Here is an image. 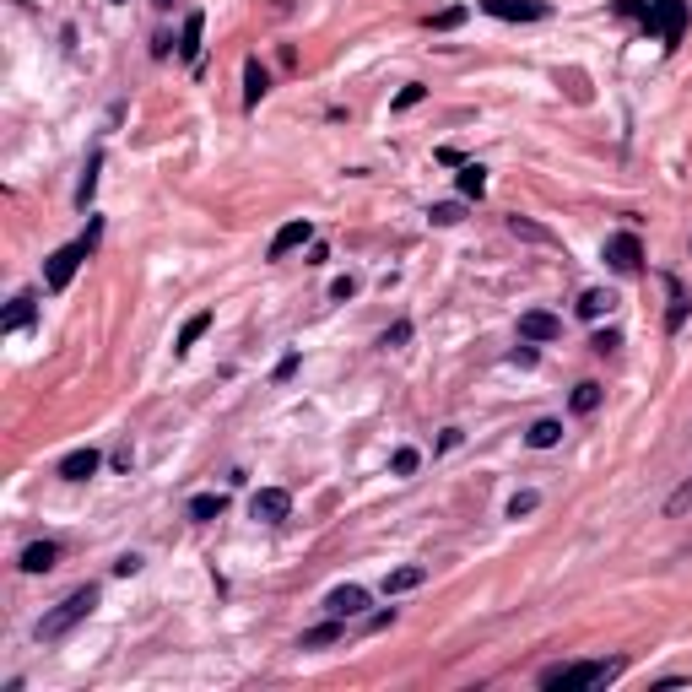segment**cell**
<instances>
[{
	"instance_id": "1",
	"label": "cell",
	"mask_w": 692,
	"mask_h": 692,
	"mask_svg": "<svg viewBox=\"0 0 692 692\" xmlns=\"http://www.w3.org/2000/svg\"><path fill=\"white\" fill-rule=\"evenodd\" d=\"M628 671V660H568V665H547L541 671V687L547 692H590V687H606V682H617V676Z\"/></svg>"
},
{
	"instance_id": "2",
	"label": "cell",
	"mask_w": 692,
	"mask_h": 692,
	"mask_svg": "<svg viewBox=\"0 0 692 692\" xmlns=\"http://www.w3.org/2000/svg\"><path fill=\"white\" fill-rule=\"evenodd\" d=\"M92 611H98V584H82V590H71L55 611H44V617H38L33 638H38V644H60V638L71 633L76 622H87Z\"/></svg>"
},
{
	"instance_id": "3",
	"label": "cell",
	"mask_w": 692,
	"mask_h": 692,
	"mask_svg": "<svg viewBox=\"0 0 692 692\" xmlns=\"http://www.w3.org/2000/svg\"><path fill=\"white\" fill-rule=\"evenodd\" d=\"M622 11L644 22L665 49L682 44V33H687V0H622Z\"/></svg>"
},
{
	"instance_id": "4",
	"label": "cell",
	"mask_w": 692,
	"mask_h": 692,
	"mask_svg": "<svg viewBox=\"0 0 692 692\" xmlns=\"http://www.w3.org/2000/svg\"><path fill=\"white\" fill-rule=\"evenodd\" d=\"M92 244H98V222L87 228V238H76V244H65V249H55V255L44 260V287H49V292H65V287H71V276L82 271V260L92 255Z\"/></svg>"
},
{
	"instance_id": "5",
	"label": "cell",
	"mask_w": 692,
	"mask_h": 692,
	"mask_svg": "<svg viewBox=\"0 0 692 692\" xmlns=\"http://www.w3.org/2000/svg\"><path fill=\"white\" fill-rule=\"evenodd\" d=\"M601 260L617 276H638V271H644V244H638V233H611L601 244Z\"/></svg>"
},
{
	"instance_id": "6",
	"label": "cell",
	"mask_w": 692,
	"mask_h": 692,
	"mask_svg": "<svg viewBox=\"0 0 692 692\" xmlns=\"http://www.w3.org/2000/svg\"><path fill=\"white\" fill-rule=\"evenodd\" d=\"M476 6L498 22H541L547 17V0H476Z\"/></svg>"
},
{
	"instance_id": "7",
	"label": "cell",
	"mask_w": 692,
	"mask_h": 692,
	"mask_svg": "<svg viewBox=\"0 0 692 692\" xmlns=\"http://www.w3.org/2000/svg\"><path fill=\"white\" fill-rule=\"evenodd\" d=\"M363 611H368V590H363V584H336V590L325 595V617L352 622V617H363Z\"/></svg>"
},
{
	"instance_id": "8",
	"label": "cell",
	"mask_w": 692,
	"mask_h": 692,
	"mask_svg": "<svg viewBox=\"0 0 692 692\" xmlns=\"http://www.w3.org/2000/svg\"><path fill=\"white\" fill-rule=\"evenodd\" d=\"M249 514L265 519V525H282V519L292 514V492L287 487H260L255 498H249Z\"/></svg>"
},
{
	"instance_id": "9",
	"label": "cell",
	"mask_w": 692,
	"mask_h": 692,
	"mask_svg": "<svg viewBox=\"0 0 692 692\" xmlns=\"http://www.w3.org/2000/svg\"><path fill=\"white\" fill-rule=\"evenodd\" d=\"M303 244H314V222H287V228H276V238H271V249L265 255L271 260H282V255H292V249H303Z\"/></svg>"
},
{
	"instance_id": "10",
	"label": "cell",
	"mask_w": 692,
	"mask_h": 692,
	"mask_svg": "<svg viewBox=\"0 0 692 692\" xmlns=\"http://www.w3.org/2000/svg\"><path fill=\"white\" fill-rule=\"evenodd\" d=\"M519 336L525 341H557L563 336V319L547 314V309H530V314H519Z\"/></svg>"
},
{
	"instance_id": "11",
	"label": "cell",
	"mask_w": 692,
	"mask_h": 692,
	"mask_svg": "<svg viewBox=\"0 0 692 692\" xmlns=\"http://www.w3.org/2000/svg\"><path fill=\"white\" fill-rule=\"evenodd\" d=\"M33 319H38V298H33V292H17V298H11V309L0 314V330L11 336V330H28Z\"/></svg>"
},
{
	"instance_id": "12",
	"label": "cell",
	"mask_w": 692,
	"mask_h": 692,
	"mask_svg": "<svg viewBox=\"0 0 692 692\" xmlns=\"http://www.w3.org/2000/svg\"><path fill=\"white\" fill-rule=\"evenodd\" d=\"M201 33H206V17H201V11H190V17H184V33H179V60L184 65L201 60Z\"/></svg>"
},
{
	"instance_id": "13",
	"label": "cell",
	"mask_w": 692,
	"mask_h": 692,
	"mask_svg": "<svg viewBox=\"0 0 692 692\" xmlns=\"http://www.w3.org/2000/svg\"><path fill=\"white\" fill-rule=\"evenodd\" d=\"M55 563H60L55 541H33V547H22V574H49Z\"/></svg>"
},
{
	"instance_id": "14",
	"label": "cell",
	"mask_w": 692,
	"mask_h": 692,
	"mask_svg": "<svg viewBox=\"0 0 692 692\" xmlns=\"http://www.w3.org/2000/svg\"><path fill=\"white\" fill-rule=\"evenodd\" d=\"M98 465H103V460H98V449H71V455L60 460V476H65V482H87V476L98 471Z\"/></svg>"
},
{
	"instance_id": "15",
	"label": "cell",
	"mask_w": 692,
	"mask_h": 692,
	"mask_svg": "<svg viewBox=\"0 0 692 692\" xmlns=\"http://www.w3.org/2000/svg\"><path fill=\"white\" fill-rule=\"evenodd\" d=\"M271 92V76H265L260 60H244V109H260V98Z\"/></svg>"
},
{
	"instance_id": "16",
	"label": "cell",
	"mask_w": 692,
	"mask_h": 692,
	"mask_svg": "<svg viewBox=\"0 0 692 692\" xmlns=\"http://www.w3.org/2000/svg\"><path fill=\"white\" fill-rule=\"evenodd\" d=\"M422 579H428V568L406 563V568H395V574H384V595H406V590H417Z\"/></svg>"
},
{
	"instance_id": "17",
	"label": "cell",
	"mask_w": 692,
	"mask_h": 692,
	"mask_svg": "<svg viewBox=\"0 0 692 692\" xmlns=\"http://www.w3.org/2000/svg\"><path fill=\"white\" fill-rule=\"evenodd\" d=\"M341 633H346V622H341V617H330V622H319V628H303L298 649H325V644H336Z\"/></svg>"
},
{
	"instance_id": "18",
	"label": "cell",
	"mask_w": 692,
	"mask_h": 692,
	"mask_svg": "<svg viewBox=\"0 0 692 692\" xmlns=\"http://www.w3.org/2000/svg\"><path fill=\"white\" fill-rule=\"evenodd\" d=\"M460 195H465V201H482V195H487V168L482 163H460Z\"/></svg>"
},
{
	"instance_id": "19",
	"label": "cell",
	"mask_w": 692,
	"mask_h": 692,
	"mask_svg": "<svg viewBox=\"0 0 692 692\" xmlns=\"http://www.w3.org/2000/svg\"><path fill=\"white\" fill-rule=\"evenodd\" d=\"M98 173H103V152H92L87 157V168H82V184H76V206H92V195H98Z\"/></svg>"
},
{
	"instance_id": "20",
	"label": "cell",
	"mask_w": 692,
	"mask_h": 692,
	"mask_svg": "<svg viewBox=\"0 0 692 692\" xmlns=\"http://www.w3.org/2000/svg\"><path fill=\"white\" fill-rule=\"evenodd\" d=\"M525 444H530V449H552V444H563V422H557V417H541L536 428L525 433Z\"/></svg>"
},
{
	"instance_id": "21",
	"label": "cell",
	"mask_w": 692,
	"mask_h": 692,
	"mask_svg": "<svg viewBox=\"0 0 692 692\" xmlns=\"http://www.w3.org/2000/svg\"><path fill=\"white\" fill-rule=\"evenodd\" d=\"M611 309H617V298H611L606 287H590V292L579 298V319H601V314H611Z\"/></svg>"
},
{
	"instance_id": "22",
	"label": "cell",
	"mask_w": 692,
	"mask_h": 692,
	"mask_svg": "<svg viewBox=\"0 0 692 692\" xmlns=\"http://www.w3.org/2000/svg\"><path fill=\"white\" fill-rule=\"evenodd\" d=\"M206 330H211V314H206V309H201V314H190V319H184V330H179V346H173V352L184 357V352H190L195 341L206 336Z\"/></svg>"
},
{
	"instance_id": "23",
	"label": "cell",
	"mask_w": 692,
	"mask_h": 692,
	"mask_svg": "<svg viewBox=\"0 0 692 692\" xmlns=\"http://www.w3.org/2000/svg\"><path fill=\"white\" fill-rule=\"evenodd\" d=\"M509 233L514 238H530V244H557V233L541 228V222H530V217H509Z\"/></svg>"
},
{
	"instance_id": "24",
	"label": "cell",
	"mask_w": 692,
	"mask_h": 692,
	"mask_svg": "<svg viewBox=\"0 0 692 692\" xmlns=\"http://www.w3.org/2000/svg\"><path fill=\"white\" fill-rule=\"evenodd\" d=\"M222 509H228V498H222V492H201V498H190V519H217Z\"/></svg>"
},
{
	"instance_id": "25",
	"label": "cell",
	"mask_w": 692,
	"mask_h": 692,
	"mask_svg": "<svg viewBox=\"0 0 692 692\" xmlns=\"http://www.w3.org/2000/svg\"><path fill=\"white\" fill-rule=\"evenodd\" d=\"M428 222H433V228H455V222H465V206L460 201H438L428 211Z\"/></svg>"
},
{
	"instance_id": "26",
	"label": "cell",
	"mask_w": 692,
	"mask_h": 692,
	"mask_svg": "<svg viewBox=\"0 0 692 692\" xmlns=\"http://www.w3.org/2000/svg\"><path fill=\"white\" fill-rule=\"evenodd\" d=\"M665 514H671V519H682V514H692V476H687V482H682V487L671 492V498H665Z\"/></svg>"
},
{
	"instance_id": "27",
	"label": "cell",
	"mask_w": 692,
	"mask_h": 692,
	"mask_svg": "<svg viewBox=\"0 0 692 692\" xmlns=\"http://www.w3.org/2000/svg\"><path fill=\"white\" fill-rule=\"evenodd\" d=\"M595 406H601V384H579V390H574V411H579V417H590Z\"/></svg>"
},
{
	"instance_id": "28",
	"label": "cell",
	"mask_w": 692,
	"mask_h": 692,
	"mask_svg": "<svg viewBox=\"0 0 692 692\" xmlns=\"http://www.w3.org/2000/svg\"><path fill=\"white\" fill-rule=\"evenodd\" d=\"M665 287H671V319H665V325H671V330H682V319H687V298H682V287H676L671 276H665Z\"/></svg>"
},
{
	"instance_id": "29",
	"label": "cell",
	"mask_w": 692,
	"mask_h": 692,
	"mask_svg": "<svg viewBox=\"0 0 692 692\" xmlns=\"http://www.w3.org/2000/svg\"><path fill=\"white\" fill-rule=\"evenodd\" d=\"M417 465H422V455H417V449H395L390 471H395V476H411V471H417Z\"/></svg>"
},
{
	"instance_id": "30",
	"label": "cell",
	"mask_w": 692,
	"mask_h": 692,
	"mask_svg": "<svg viewBox=\"0 0 692 692\" xmlns=\"http://www.w3.org/2000/svg\"><path fill=\"white\" fill-rule=\"evenodd\" d=\"M536 492H514V498H509V519H525V514H536Z\"/></svg>"
},
{
	"instance_id": "31",
	"label": "cell",
	"mask_w": 692,
	"mask_h": 692,
	"mask_svg": "<svg viewBox=\"0 0 692 692\" xmlns=\"http://www.w3.org/2000/svg\"><path fill=\"white\" fill-rule=\"evenodd\" d=\"M422 98H428V87H422V82H411V87H401V92H395V109H417Z\"/></svg>"
},
{
	"instance_id": "32",
	"label": "cell",
	"mask_w": 692,
	"mask_h": 692,
	"mask_svg": "<svg viewBox=\"0 0 692 692\" xmlns=\"http://www.w3.org/2000/svg\"><path fill=\"white\" fill-rule=\"evenodd\" d=\"M460 22H465V6H449L433 17V33H449V28H460Z\"/></svg>"
},
{
	"instance_id": "33",
	"label": "cell",
	"mask_w": 692,
	"mask_h": 692,
	"mask_svg": "<svg viewBox=\"0 0 692 692\" xmlns=\"http://www.w3.org/2000/svg\"><path fill=\"white\" fill-rule=\"evenodd\" d=\"M352 292H357V276H336V282H330V298H336V303H346Z\"/></svg>"
},
{
	"instance_id": "34",
	"label": "cell",
	"mask_w": 692,
	"mask_h": 692,
	"mask_svg": "<svg viewBox=\"0 0 692 692\" xmlns=\"http://www.w3.org/2000/svg\"><path fill=\"white\" fill-rule=\"evenodd\" d=\"M406 341H411V325L401 319V325H390V330H384V341H379V346H406Z\"/></svg>"
},
{
	"instance_id": "35",
	"label": "cell",
	"mask_w": 692,
	"mask_h": 692,
	"mask_svg": "<svg viewBox=\"0 0 692 692\" xmlns=\"http://www.w3.org/2000/svg\"><path fill=\"white\" fill-rule=\"evenodd\" d=\"M590 346H595V352L606 357V352H617V346H622V336H617V330H601V336H595Z\"/></svg>"
},
{
	"instance_id": "36",
	"label": "cell",
	"mask_w": 692,
	"mask_h": 692,
	"mask_svg": "<svg viewBox=\"0 0 692 692\" xmlns=\"http://www.w3.org/2000/svg\"><path fill=\"white\" fill-rule=\"evenodd\" d=\"M114 574H119V579L141 574V557H136V552H130V557H119V563H114Z\"/></svg>"
},
{
	"instance_id": "37",
	"label": "cell",
	"mask_w": 692,
	"mask_h": 692,
	"mask_svg": "<svg viewBox=\"0 0 692 692\" xmlns=\"http://www.w3.org/2000/svg\"><path fill=\"white\" fill-rule=\"evenodd\" d=\"M292 374H298V352H287L282 363H276V379H292Z\"/></svg>"
},
{
	"instance_id": "38",
	"label": "cell",
	"mask_w": 692,
	"mask_h": 692,
	"mask_svg": "<svg viewBox=\"0 0 692 692\" xmlns=\"http://www.w3.org/2000/svg\"><path fill=\"white\" fill-rule=\"evenodd\" d=\"M152 6H157V11H168V6H173V0H152Z\"/></svg>"
},
{
	"instance_id": "39",
	"label": "cell",
	"mask_w": 692,
	"mask_h": 692,
	"mask_svg": "<svg viewBox=\"0 0 692 692\" xmlns=\"http://www.w3.org/2000/svg\"><path fill=\"white\" fill-rule=\"evenodd\" d=\"M114 6H125V0H114Z\"/></svg>"
}]
</instances>
